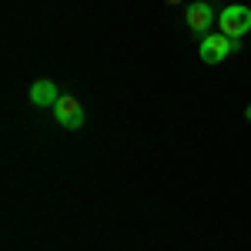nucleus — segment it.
<instances>
[{"label":"nucleus","mask_w":251,"mask_h":251,"mask_svg":"<svg viewBox=\"0 0 251 251\" xmlns=\"http://www.w3.org/2000/svg\"><path fill=\"white\" fill-rule=\"evenodd\" d=\"M218 30H221L225 37H231V40H241L251 30V7H245V3L225 7V10L218 14Z\"/></svg>","instance_id":"obj_1"},{"label":"nucleus","mask_w":251,"mask_h":251,"mask_svg":"<svg viewBox=\"0 0 251 251\" xmlns=\"http://www.w3.org/2000/svg\"><path fill=\"white\" fill-rule=\"evenodd\" d=\"M234 50H241V40L225 37L221 30H211L208 37H201V44H198V57L204 60V64H221Z\"/></svg>","instance_id":"obj_2"},{"label":"nucleus","mask_w":251,"mask_h":251,"mask_svg":"<svg viewBox=\"0 0 251 251\" xmlns=\"http://www.w3.org/2000/svg\"><path fill=\"white\" fill-rule=\"evenodd\" d=\"M50 111H54V121H57L60 127H67V131L84 127V107H80V100L74 94H60V100Z\"/></svg>","instance_id":"obj_4"},{"label":"nucleus","mask_w":251,"mask_h":251,"mask_svg":"<svg viewBox=\"0 0 251 251\" xmlns=\"http://www.w3.org/2000/svg\"><path fill=\"white\" fill-rule=\"evenodd\" d=\"M245 121H251V104H248V107H245Z\"/></svg>","instance_id":"obj_6"},{"label":"nucleus","mask_w":251,"mask_h":251,"mask_svg":"<svg viewBox=\"0 0 251 251\" xmlns=\"http://www.w3.org/2000/svg\"><path fill=\"white\" fill-rule=\"evenodd\" d=\"M27 100H30L34 107H40V111H44V107H54V104L60 100V91H57V84H54V80L44 77V80H34V84H30Z\"/></svg>","instance_id":"obj_5"},{"label":"nucleus","mask_w":251,"mask_h":251,"mask_svg":"<svg viewBox=\"0 0 251 251\" xmlns=\"http://www.w3.org/2000/svg\"><path fill=\"white\" fill-rule=\"evenodd\" d=\"M184 20H188V27H191L198 37H208L211 27L218 24V14H214V7L208 0H194V3H188V10H184Z\"/></svg>","instance_id":"obj_3"}]
</instances>
